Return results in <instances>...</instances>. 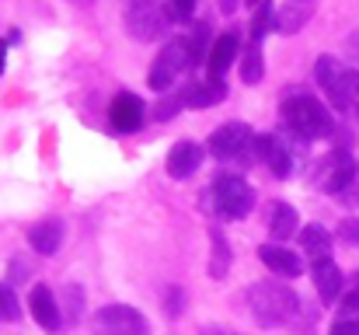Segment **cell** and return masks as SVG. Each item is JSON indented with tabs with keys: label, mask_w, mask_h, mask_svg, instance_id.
Instances as JSON below:
<instances>
[{
	"label": "cell",
	"mask_w": 359,
	"mask_h": 335,
	"mask_svg": "<svg viewBox=\"0 0 359 335\" xmlns=\"http://www.w3.org/2000/svg\"><path fill=\"white\" fill-rule=\"evenodd\" d=\"M248 308L262 329H283L300 315V297L286 283H255L248 287Z\"/></svg>",
	"instance_id": "6da1fadb"
},
{
	"label": "cell",
	"mask_w": 359,
	"mask_h": 335,
	"mask_svg": "<svg viewBox=\"0 0 359 335\" xmlns=\"http://www.w3.org/2000/svg\"><path fill=\"white\" fill-rule=\"evenodd\" d=\"M283 122H286L290 133H297L300 140H325V136L335 133L332 112L325 109L314 95H304V91H297V95H290V98L283 102Z\"/></svg>",
	"instance_id": "7a4b0ae2"
},
{
	"label": "cell",
	"mask_w": 359,
	"mask_h": 335,
	"mask_svg": "<svg viewBox=\"0 0 359 335\" xmlns=\"http://www.w3.org/2000/svg\"><path fill=\"white\" fill-rule=\"evenodd\" d=\"M210 206H213L220 217H227V221H241V217H248V214H251V206H255V189H251L241 175L224 171V175H217V178H213Z\"/></svg>",
	"instance_id": "3957f363"
},
{
	"label": "cell",
	"mask_w": 359,
	"mask_h": 335,
	"mask_svg": "<svg viewBox=\"0 0 359 335\" xmlns=\"http://www.w3.org/2000/svg\"><path fill=\"white\" fill-rule=\"evenodd\" d=\"M210 154L224 164H244L255 157V133L244 122H224L210 136Z\"/></svg>",
	"instance_id": "277c9868"
},
{
	"label": "cell",
	"mask_w": 359,
	"mask_h": 335,
	"mask_svg": "<svg viewBox=\"0 0 359 335\" xmlns=\"http://www.w3.org/2000/svg\"><path fill=\"white\" fill-rule=\"evenodd\" d=\"M189 67H196L189 39H175V42H168V46L157 53L154 67H150V88H154V91H168V88H175L178 74H185Z\"/></svg>",
	"instance_id": "5b68a950"
},
{
	"label": "cell",
	"mask_w": 359,
	"mask_h": 335,
	"mask_svg": "<svg viewBox=\"0 0 359 335\" xmlns=\"http://www.w3.org/2000/svg\"><path fill=\"white\" fill-rule=\"evenodd\" d=\"M91 332L95 335H150V325L129 304H105V308H98L91 315Z\"/></svg>",
	"instance_id": "8992f818"
},
{
	"label": "cell",
	"mask_w": 359,
	"mask_h": 335,
	"mask_svg": "<svg viewBox=\"0 0 359 335\" xmlns=\"http://www.w3.org/2000/svg\"><path fill=\"white\" fill-rule=\"evenodd\" d=\"M356 178H359V168L346 150H332V154H328L325 161H318V168H314V182H318L325 192H332V196H346Z\"/></svg>",
	"instance_id": "52a82bcc"
},
{
	"label": "cell",
	"mask_w": 359,
	"mask_h": 335,
	"mask_svg": "<svg viewBox=\"0 0 359 335\" xmlns=\"http://www.w3.org/2000/svg\"><path fill=\"white\" fill-rule=\"evenodd\" d=\"M164 18H168V14L157 7V0H133V4L126 7V28H129V35L140 39V42L157 39V35L164 32Z\"/></svg>",
	"instance_id": "ba28073f"
},
{
	"label": "cell",
	"mask_w": 359,
	"mask_h": 335,
	"mask_svg": "<svg viewBox=\"0 0 359 335\" xmlns=\"http://www.w3.org/2000/svg\"><path fill=\"white\" fill-rule=\"evenodd\" d=\"M314 77L321 84V91L328 95V102L339 112H346V88H349V67H342L335 56H321L314 67Z\"/></svg>",
	"instance_id": "9c48e42d"
},
{
	"label": "cell",
	"mask_w": 359,
	"mask_h": 335,
	"mask_svg": "<svg viewBox=\"0 0 359 335\" xmlns=\"http://www.w3.org/2000/svg\"><path fill=\"white\" fill-rule=\"evenodd\" d=\"M255 157L265 161V168H269L276 178H290V175H293V154H290L286 140H279V136H272V133L255 136Z\"/></svg>",
	"instance_id": "30bf717a"
},
{
	"label": "cell",
	"mask_w": 359,
	"mask_h": 335,
	"mask_svg": "<svg viewBox=\"0 0 359 335\" xmlns=\"http://www.w3.org/2000/svg\"><path fill=\"white\" fill-rule=\"evenodd\" d=\"M28 311H32V318L46 329V332H60V325H63V308H60V301L53 297V290L49 287H32V294H28Z\"/></svg>",
	"instance_id": "8fae6325"
},
{
	"label": "cell",
	"mask_w": 359,
	"mask_h": 335,
	"mask_svg": "<svg viewBox=\"0 0 359 335\" xmlns=\"http://www.w3.org/2000/svg\"><path fill=\"white\" fill-rule=\"evenodd\" d=\"M109 119H112V126L119 133H136L143 126V119H147V109H143V102L133 91H119L112 98V105H109Z\"/></svg>",
	"instance_id": "7c38bea8"
},
{
	"label": "cell",
	"mask_w": 359,
	"mask_h": 335,
	"mask_svg": "<svg viewBox=\"0 0 359 335\" xmlns=\"http://www.w3.org/2000/svg\"><path fill=\"white\" fill-rule=\"evenodd\" d=\"M224 98H227L224 81H192V84H182L178 91V102L185 109H210V105H220Z\"/></svg>",
	"instance_id": "4fadbf2b"
},
{
	"label": "cell",
	"mask_w": 359,
	"mask_h": 335,
	"mask_svg": "<svg viewBox=\"0 0 359 335\" xmlns=\"http://www.w3.org/2000/svg\"><path fill=\"white\" fill-rule=\"evenodd\" d=\"M241 56V35L238 32H224L213 46H210V60H206V74H210V81H220L227 70H231V63Z\"/></svg>",
	"instance_id": "5bb4252c"
},
{
	"label": "cell",
	"mask_w": 359,
	"mask_h": 335,
	"mask_svg": "<svg viewBox=\"0 0 359 335\" xmlns=\"http://www.w3.org/2000/svg\"><path fill=\"white\" fill-rule=\"evenodd\" d=\"M203 164V147L199 143H192V140H182V143H175L171 147V154H168V175L171 178H189V175H196V168Z\"/></svg>",
	"instance_id": "9a60e30c"
},
{
	"label": "cell",
	"mask_w": 359,
	"mask_h": 335,
	"mask_svg": "<svg viewBox=\"0 0 359 335\" xmlns=\"http://www.w3.org/2000/svg\"><path fill=\"white\" fill-rule=\"evenodd\" d=\"M258 258L276 272V276H300L304 272V262H300V255L297 251H290V248H283V244H262L258 248Z\"/></svg>",
	"instance_id": "2e32d148"
},
{
	"label": "cell",
	"mask_w": 359,
	"mask_h": 335,
	"mask_svg": "<svg viewBox=\"0 0 359 335\" xmlns=\"http://www.w3.org/2000/svg\"><path fill=\"white\" fill-rule=\"evenodd\" d=\"M311 276H314V287H318V294H321V301L325 304H332L339 294H342V269L332 262V258H321V262H314V269H311Z\"/></svg>",
	"instance_id": "e0dca14e"
},
{
	"label": "cell",
	"mask_w": 359,
	"mask_h": 335,
	"mask_svg": "<svg viewBox=\"0 0 359 335\" xmlns=\"http://www.w3.org/2000/svg\"><path fill=\"white\" fill-rule=\"evenodd\" d=\"M28 244H32V251H39V255H56L60 244H63V223L60 221L35 223V227L28 230Z\"/></svg>",
	"instance_id": "ac0fdd59"
},
{
	"label": "cell",
	"mask_w": 359,
	"mask_h": 335,
	"mask_svg": "<svg viewBox=\"0 0 359 335\" xmlns=\"http://www.w3.org/2000/svg\"><path fill=\"white\" fill-rule=\"evenodd\" d=\"M297 210L290 206V203H272V210H269V234L276 237V241H290L293 234H297Z\"/></svg>",
	"instance_id": "d6986e66"
},
{
	"label": "cell",
	"mask_w": 359,
	"mask_h": 335,
	"mask_svg": "<svg viewBox=\"0 0 359 335\" xmlns=\"http://www.w3.org/2000/svg\"><path fill=\"white\" fill-rule=\"evenodd\" d=\"M300 248H304L314 262H321V258L332 255V234H328L321 223H307V227L300 230Z\"/></svg>",
	"instance_id": "ffe728a7"
},
{
	"label": "cell",
	"mask_w": 359,
	"mask_h": 335,
	"mask_svg": "<svg viewBox=\"0 0 359 335\" xmlns=\"http://www.w3.org/2000/svg\"><path fill=\"white\" fill-rule=\"evenodd\" d=\"M210 241H213V262H210V276L213 280H224L231 272V244L224 237L220 227H210Z\"/></svg>",
	"instance_id": "44dd1931"
},
{
	"label": "cell",
	"mask_w": 359,
	"mask_h": 335,
	"mask_svg": "<svg viewBox=\"0 0 359 335\" xmlns=\"http://www.w3.org/2000/svg\"><path fill=\"white\" fill-rule=\"evenodd\" d=\"M265 77V60H262V49L251 46L248 53H241V81L244 84H258Z\"/></svg>",
	"instance_id": "7402d4cb"
},
{
	"label": "cell",
	"mask_w": 359,
	"mask_h": 335,
	"mask_svg": "<svg viewBox=\"0 0 359 335\" xmlns=\"http://www.w3.org/2000/svg\"><path fill=\"white\" fill-rule=\"evenodd\" d=\"M272 28H276V11H272L269 0H262V4L255 7V18H251V39H255V46H258Z\"/></svg>",
	"instance_id": "603a6c76"
},
{
	"label": "cell",
	"mask_w": 359,
	"mask_h": 335,
	"mask_svg": "<svg viewBox=\"0 0 359 335\" xmlns=\"http://www.w3.org/2000/svg\"><path fill=\"white\" fill-rule=\"evenodd\" d=\"M307 21V7H300V11H293L290 4L276 14V32H283V35H290V32H300V25Z\"/></svg>",
	"instance_id": "cb8c5ba5"
},
{
	"label": "cell",
	"mask_w": 359,
	"mask_h": 335,
	"mask_svg": "<svg viewBox=\"0 0 359 335\" xmlns=\"http://www.w3.org/2000/svg\"><path fill=\"white\" fill-rule=\"evenodd\" d=\"M21 318V304L14 297V290L7 283H0V322H18Z\"/></svg>",
	"instance_id": "d4e9b609"
},
{
	"label": "cell",
	"mask_w": 359,
	"mask_h": 335,
	"mask_svg": "<svg viewBox=\"0 0 359 335\" xmlns=\"http://www.w3.org/2000/svg\"><path fill=\"white\" fill-rule=\"evenodd\" d=\"M168 21H189L196 14V0H164Z\"/></svg>",
	"instance_id": "484cf974"
},
{
	"label": "cell",
	"mask_w": 359,
	"mask_h": 335,
	"mask_svg": "<svg viewBox=\"0 0 359 335\" xmlns=\"http://www.w3.org/2000/svg\"><path fill=\"white\" fill-rule=\"evenodd\" d=\"M339 322H359V290L342 297V308H339Z\"/></svg>",
	"instance_id": "4316f807"
},
{
	"label": "cell",
	"mask_w": 359,
	"mask_h": 335,
	"mask_svg": "<svg viewBox=\"0 0 359 335\" xmlns=\"http://www.w3.org/2000/svg\"><path fill=\"white\" fill-rule=\"evenodd\" d=\"M178 109H185V105L178 102V95H175V98H164V102L157 105V119H161V122H168L171 115H178Z\"/></svg>",
	"instance_id": "83f0119b"
},
{
	"label": "cell",
	"mask_w": 359,
	"mask_h": 335,
	"mask_svg": "<svg viewBox=\"0 0 359 335\" xmlns=\"http://www.w3.org/2000/svg\"><path fill=\"white\" fill-rule=\"evenodd\" d=\"M339 237H342L346 244H359V221H342V227H339Z\"/></svg>",
	"instance_id": "f1b7e54d"
},
{
	"label": "cell",
	"mask_w": 359,
	"mask_h": 335,
	"mask_svg": "<svg viewBox=\"0 0 359 335\" xmlns=\"http://www.w3.org/2000/svg\"><path fill=\"white\" fill-rule=\"evenodd\" d=\"M164 301H168V308H164L168 315H182V290H168Z\"/></svg>",
	"instance_id": "f546056e"
},
{
	"label": "cell",
	"mask_w": 359,
	"mask_h": 335,
	"mask_svg": "<svg viewBox=\"0 0 359 335\" xmlns=\"http://www.w3.org/2000/svg\"><path fill=\"white\" fill-rule=\"evenodd\" d=\"M332 335H359V322H335Z\"/></svg>",
	"instance_id": "4dcf8cb0"
},
{
	"label": "cell",
	"mask_w": 359,
	"mask_h": 335,
	"mask_svg": "<svg viewBox=\"0 0 359 335\" xmlns=\"http://www.w3.org/2000/svg\"><path fill=\"white\" fill-rule=\"evenodd\" d=\"M199 335H234V332H231V329H220V325H206Z\"/></svg>",
	"instance_id": "1f68e13d"
},
{
	"label": "cell",
	"mask_w": 359,
	"mask_h": 335,
	"mask_svg": "<svg viewBox=\"0 0 359 335\" xmlns=\"http://www.w3.org/2000/svg\"><path fill=\"white\" fill-rule=\"evenodd\" d=\"M220 11H224V14H234V11H238V0H220Z\"/></svg>",
	"instance_id": "d6a6232c"
},
{
	"label": "cell",
	"mask_w": 359,
	"mask_h": 335,
	"mask_svg": "<svg viewBox=\"0 0 359 335\" xmlns=\"http://www.w3.org/2000/svg\"><path fill=\"white\" fill-rule=\"evenodd\" d=\"M4 56H7V46H0V70H4Z\"/></svg>",
	"instance_id": "836d02e7"
},
{
	"label": "cell",
	"mask_w": 359,
	"mask_h": 335,
	"mask_svg": "<svg viewBox=\"0 0 359 335\" xmlns=\"http://www.w3.org/2000/svg\"><path fill=\"white\" fill-rule=\"evenodd\" d=\"M248 4H255V7H258V4H262V0H248Z\"/></svg>",
	"instance_id": "e575fe53"
},
{
	"label": "cell",
	"mask_w": 359,
	"mask_h": 335,
	"mask_svg": "<svg viewBox=\"0 0 359 335\" xmlns=\"http://www.w3.org/2000/svg\"><path fill=\"white\" fill-rule=\"evenodd\" d=\"M356 290H359V272H356Z\"/></svg>",
	"instance_id": "d590c367"
},
{
	"label": "cell",
	"mask_w": 359,
	"mask_h": 335,
	"mask_svg": "<svg viewBox=\"0 0 359 335\" xmlns=\"http://www.w3.org/2000/svg\"><path fill=\"white\" fill-rule=\"evenodd\" d=\"M297 4H311V0H297Z\"/></svg>",
	"instance_id": "8d00e7d4"
}]
</instances>
